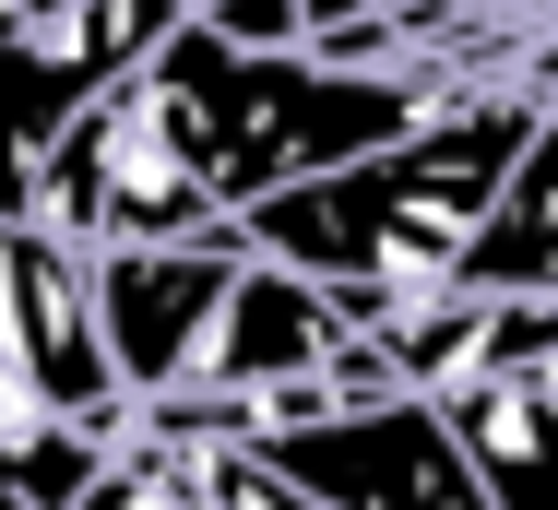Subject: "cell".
Wrapping results in <instances>:
<instances>
[{
  "label": "cell",
  "instance_id": "2",
  "mask_svg": "<svg viewBox=\"0 0 558 510\" xmlns=\"http://www.w3.org/2000/svg\"><path fill=\"white\" fill-rule=\"evenodd\" d=\"M250 451H274L310 499H333V510H499V487L475 475V451H463L440 392H368V404L262 427Z\"/></svg>",
  "mask_w": 558,
  "mask_h": 510
},
{
  "label": "cell",
  "instance_id": "5",
  "mask_svg": "<svg viewBox=\"0 0 558 510\" xmlns=\"http://www.w3.org/2000/svg\"><path fill=\"white\" fill-rule=\"evenodd\" d=\"M12 12H60V0H12Z\"/></svg>",
  "mask_w": 558,
  "mask_h": 510
},
{
  "label": "cell",
  "instance_id": "4",
  "mask_svg": "<svg viewBox=\"0 0 558 510\" xmlns=\"http://www.w3.org/2000/svg\"><path fill=\"white\" fill-rule=\"evenodd\" d=\"M0 510H48L36 487H24V475H12V451H0Z\"/></svg>",
  "mask_w": 558,
  "mask_h": 510
},
{
  "label": "cell",
  "instance_id": "3",
  "mask_svg": "<svg viewBox=\"0 0 558 510\" xmlns=\"http://www.w3.org/2000/svg\"><path fill=\"white\" fill-rule=\"evenodd\" d=\"M440 404L475 451V475L499 487V510H558V380L547 368H487Z\"/></svg>",
  "mask_w": 558,
  "mask_h": 510
},
{
  "label": "cell",
  "instance_id": "1",
  "mask_svg": "<svg viewBox=\"0 0 558 510\" xmlns=\"http://www.w3.org/2000/svg\"><path fill=\"white\" fill-rule=\"evenodd\" d=\"M535 119H547L535 84L440 96L404 143H380V155H356V167H322V179L226 214V226H238L250 250H274V262L344 286V298H428V286H463V262H475L487 214L511 191Z\"/></svg>",
  "mask_w": 558,
  "mask_h": 510
}]
</instances>
